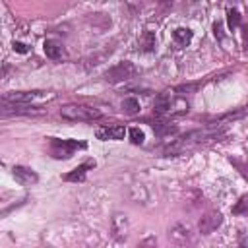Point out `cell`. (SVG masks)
<instances>
[{
  "instance_id": "obj_1",
  "label": "cell",
  "mask_w": 248,
  "mask_h": 248,
  "mask_svg": "<svg viewBox=\"0 0 248 248\" xmlns=\"http://www.w3.org/2000/svg\"><path fill=\"white\" fill-rule=\"evenodd\" d=\"M219 132H207V130H194V132H188L186 136H182L180 140H174L169 147H165V153H170V155H176V153H182L184 149L192 147V145H198V143H203L205 140L217 136Z\"/></svg>"
},
{
  "instance_id": "obj_2",
  "label": "cell",
  "mask_w": 248,
  "mask_h": 248,
  "mask_svg": "<svg viewBox=\"0 0 248 248\" xmlns=\"http://www.w3.org/2000/svg\"><path fill=\"white\" fill-rule=\"evenodd\" d=\"M60 114H62V118L72 120V122H91L101 116V112L97 108L87 107V105H66L60 108Z\"/></svg>"
},
{
  "instance_id": "obj_3",
  "label": "cell",
  "mask_w": 248,
  "mask_h": 248,
  "mask_svg": "<svg viewBox=\"0 0 248 248\" xmlns=\"http://www.w3.org/2000/svg\"><path fill=\"white\" fill-rule=\"evenodd\" d=\"M78 149H85L83 141L78 140H58V138H50V153L56 159H68L72 157Z\"/></svg>"
},
{
  "instance_id": "obj_4",
  "label": "cell",
  "mask_w": 248,
  "mask_h": 248,
  "mask_svg": "<svg viewBox=\"0 0 248 248\" xmlns=\"http://www.w3.org/2000/svg\"><path fill=\"white\" fill-rule=\"evenodd\" d=\"M136 74H138V68H136L132 62L122 60V62H118L116 66H112V68L107 70L105 79H107L108 83H120V81H126V79L134 78Z\"/></svg>"
},
{
  "instance_id": "obj_5",
  "label": "cell",
  "mask_w": 248,
  "mask_h": 248,
  "mask_svg": "<svg viewBox=\"0 0 248 248\" xmlns=\"http://www.w3.org/2000/svg\"><path fill=\"white\" fill-rule=\"evenodd\" d=\"M52 97H54L52 93H45V91H12V93H6L2 97V101L29 105L33 101H45V99H52Z\"/></svg>"
},
{
  "instance_id": "obj_6",
  "label": "cell",
  "mask_w": 248,
  "mask_h": 248,
  "mask_svg": "<svg viewBox=\"0 0 248 248\" xmlns=\"http://www.w3.org/2000/svg\"><path fill=\"white\" fill-rule=\"evenodd\" d=\"M223 223V215L219 211H209L198 221V231L202 234H211L219 225Z\"/></svg>"
},
{
  "instance_id": "obj_7",
  "label": "cell",
  "mask_w": 248,
  "mask_h": 248,
  "mask_svg": "<svg viewBox=\"0 0 248 248\" xmlns=\"http://www.w3.org/2000/svg\"><path fill=\"white\" fill-rule=\"evenodd\" d=\"M124 134H126V128H124V126H120V124L101 126V128H97V130H95L97 140H103V141H107V140H122V138H124Z\"/></svg>"
},
{
  "instance_id": "obj_8",
  "label": "cell",
  "mask_w": 248,
  "mask_h": 248,
  "mask_svg": "<svg viewBox=\"0 0 248 248\" xmlns=\"http://www.w3.org/2000/svg\"><path fill=\"white\" fill-rule=\"evenodd\" d=\"M12 172H14V178L23 186H31V184H35L39 180V176H37V172L33 169H27V167H21V165H16L12 169Z\"/></svg>"
},
{
  "instance_id": "obj_9",
  "label": "cell",
  "mask_w": 248,
  "mask_h": 248,
  "mask_svg": "<svg viewBox=\"0 0 248 248\" xmlns=\"http://www.w3.org/2000/svg\"><path fill=\"white\" fill-rule=\"evenodd\" d=\"M112 234L116 240H126L128 236V219L122 213H116L112 217Z\"/></svg>"
},
{
  "instance_id": "obj_10",
  "label": "cell",
  "mask_w": 248,
  "mask_h": 248,
  "mask_svg": "<svg viewBox=\"0 0 248 248\" xmlns=\"http://www.w3.org/2000/svg\"><path fill=\"white\" fill-rule=\"evenodd\" d=\"M91 167H95V161H87V163L76 167L74 170L66 172L62 178L68 180V182H83V180H85V172H87V169H91Z\"/></svg>"
},
{
  "instance_id": "obj_11",
  "label": "cell",
  "mask_w": 248,
  "mask_h": 248,
  "mask_svg": "<svg viewBox=\"0 0 248 248\" xmlns=\"http://www.w3.org/2000/svg\"><path fill=\"white\" fill-rule=\"evenodd\" d=\"M170 107H172V97L169 93H159L153 101L155 114H167V112H170Z\"/></svg>"
},
{
  "instance_id": "obj_12",
  "label": "cell",
  "mask_w": 248,
  "mask_h": 248,
  "mask_svg": "<svg viewBox=\"0 0 248 248\" xmlns=\"http://www.w3.org/2000/svg\"><path fill=\"white\" fill-rule=\"evenodd\" d=\"M138 45H140V50L143 52H153L155 46H157V37L153 31H143L138 39Z\"/></svg>"
},
{
  "instance_id": "obj_13",
  "label": "cell",
  "mask_w": 248,
  "mask_h": 248,
  "mask_svg": "<svg viewBox=\"0 0 248 248\" xmlns=\"http://www.w3.org/2000/svg\"><path fill=\"white\" fill-rule=\"evenodd\" d=\"M2 107H4V110H8V108H12V112L14 114H43L45 110L43 108H35V107H31V105H19V103H14L12 107L8 105V103H4L2 101Z\"/></svg>"
},
{
  "instance_id": "obj_14",
  "label": "cell",
  "mask_w": 248,
  "mask_h": 248,
  "mask_svg": "<svg viewBox=\"0 0 248 248\" xmlns=\"http://www.w3.org/2000/svg\"><path fill=\"white\" fill-rule=\"evenodd\" d=\"M43 48H45V54H46L48 58H52V60L62 58V45H60L58 41H54V39H46L45 45H43Z\"/></svg>"
},
{
  "instance_id": "obj_15",
  "label": "cell",
  "mask_w": 248,
  "mask_h": 248,
  "mask_svg": "<svg viewBox=\"0 0 248 248\" xmlns=\"http://www.w3.org/2000/svg\"><path fill=\"white\" fill-rule=\"evenodd\" d=\"M172 41H174L176 45H180V46H186V45L192 41V31H190L188 27H176V29L172 31Z\"/></svg>"
},
{
  "instance_id": "obj_16",
  "label": "cell",
  "mask_w": 248,
  "mask_h": 248,
  "mask_svg": "<svg viewBox=\"0 0 248 248\" xmlns=\"http://www.w3.org/2000/svg\"><path fill=\"white\" fill-rule=\"evenodd\" d=\"M122 108H124V112H128V114H136V112H140V101L134 99V97H126V99L122 101Z\"/></svg>"
},
{
  "instance_id": "obj_17",
  "label": "cell",
  "mask_w": 248,
  "mask_h": 248,
  "mask_svg": "<svg viewBox=\"0 0 248 248\" xmlns=\"http://www.w3.org/2000/svg\"><path fill=\"white\" fill-rule=\"evenodd\" d=\"M153 126V132L157 134V136H167V134H174L176 132V126H170V124H167V122H155V124H151Z\"/></svg>"
},
{
  "instance_id": "obj_18",
  "label": "cell",
  "mask_w": 248,
  "mask_h": 248,
  "mask_svg": "<svg viewBox=\"0 0 248 248\" xmlns=\"http://www.w3.org/2000/svg\"><path fill=\"white\" fill-rule=\"evenodd\" d=\"M128 136H130V141H132L134 145H141V143H143V140H145L143 132H141V130H140L138 126L130 128V130H128Z\"/></svg>"
},
{
  "instance_id": "obj_19",
  "label": "cell",
  "mask_w": 248,
  "mask_h": 248,
  "mask_svg": "<svg viewBox=\"0 0 248 248\" xmlns=\"http://www.w3.org/2000/svg\"><path fill=\"white\" fill-rule=\"evenodd\" d=\"M227 21H229V27H231V29H236V27L240 25V12L234 10V8H231V10L227 12Z\"/></svg>"
},
{
  "instance_id": "obj_20",
  "label": "cell",
  "mask_w": 248,
  "mask_h": 248,
  "mask_svg": "<svg viewBox=\"0 0 248 248\" xmlns=\"http://www.w3.org/2000/svg\"><path fill=\"white\" fill-rule=\"evenodd\" d=\"M170 236H172L176 242H186V240H188V231H186L184 227L176 225V227L170 231Z\"/></svg>"
},
{
  "instance_id": "obj_21",
  "label": "cell",
  "mask_w": 248,
  "mask_h": 248,
  "mask_svg": "<svg viewBox=\"0 0 248 248\" xmlns=\"http://www.w3.org/2000/svg\"><path fill=\"white\" fill-rule=\"evenodd\" d=\"M232 213L234 215H242V213H248V196H242L238 200V203L232 207Z\"/></svg>"
},
{
  "instance_id": "obj_22",
  "label": "cell",
  "mask_w": 248,
  "mask_h": 248,
  "mask_svg": "<svg viewBox=\"0 0 248 248\" xmlns=\"http://www.w3.org/2000/svg\"><path fill=\"white\" fill-rule=\"evenodd\" d=\"M138 248H157V238L155 236H147L138 244Z\"/></svg>"
},
{
  "instance_id": "obj_23",
  "label": "cell",
  "mask_w": 248,
  "mask_h": 248,
  "mask_svg": "<svg viewBox=\"0 0 248 248\" xmlns=\"http://www.w3.org/2000/svg\"><path fill=\"white\" fill-rule=\"evenodd\" d=\"M213 33H215V37H217L219 41L225 39V35H223V23H221V21H215V23H213Z\"/></svg>"
},
{
  "instance_id": "obj_24",
  "label": "cell",
  "mask_w": 248,
  "mask_h": 248,
  "mask_svg": "<svg viewBox=\"0 0 248 248\" xmlns=\"http://www.w3.org/2000/svg\"><path fill=\"white\" fill-rule=\"evenodd\" d=\"M14 50H17V52L25 54L29 48H27V45H23V43H19V41H14Z\"/></svg>"
},
{
  "instance_id": "obj_25",
  "label": "cell",
  "mask_w": 248,
  "mask_h": 248,
  "mask_svg": "<svg viewBox=\"0 0 248 248\" xmlns=\"http://www.w3.org/2000/svg\"><path fill=\"white\" fill-rule=\"evenodd\" d=\"M242 45L244 50H248V25H242Z\"/></svg>"
}]
</instances>
